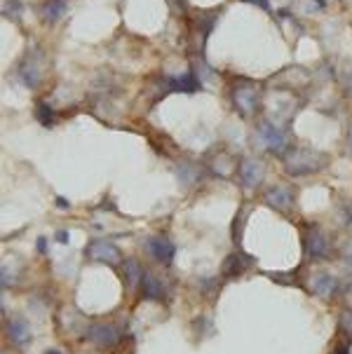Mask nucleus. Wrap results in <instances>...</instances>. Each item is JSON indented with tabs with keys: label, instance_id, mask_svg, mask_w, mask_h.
<instances>
[{
	"label": "nucleus",
	"instance_id": "34",
	"mask_svg": "<svg viewBox=\"0 0 352 354\" xmlns=\"http://www.w3.org/2000/svg\"><path fill=\"white\" fill-rule=\"evenodd\" d=\"M38 251H40V254H47V239L45 237L38 239Z\"/></svg>",
	"mask_w": 352,
	"mask_h": 354
},
{
	"label": "nucleus",
	"instance_id": "35",
	"mask_svg": "<svg viewBox=\"0 0 352 354\" xmlns=\"http://www.w3.org/2000/svg\"><path fill=\"white\" fill-rule=\"evenodd\" d=\"M57 207L59 209H68L71 204H68V200H64V197H57Z\"/></svg>",
	"mask_w": 352,
	"mask_h": 354
},
{
	"label": "nucleus",
	"instance_id": "19",
	"mask_svg": "<svg viewBox=\"0 0 352 354\" xmlns=\"http://www.w3.org/2000/svg\"><path fill=\"white\" fill-rule=\"evenodd\" d=\"M24 15V5L19 0H3V17L10 21H19Z\"/></svg>",
	"mask_w": 352,
	"mask_h": 354
},
{
	"label": "nucleus",
	"instance_id": "10",
	"mask_svg": "<svg viewBox=\"0 0 352 354\" xmlns=\"http://www.w3.org/2000/svg\"><path fill=\"white\" fill-rule=\"evenodd\" d=\"M5 331H8L10 343L15 347H19V350H24V347L31 343V338H33L31 324L24 319V317H12V319L8 322V326H5Z\"/></svg>",
	"mask_w": 352,
	"mask_h": 354
},
{
	"label": "nucleus",
	"instance_id": "11",
	"mask_svg": "<svg viewBox=\"0 0 352 354\" xmlns=\"http://www.w3.org/2000/svg\"><path fill=\"white\" fill-rule=\"evenodd\" d=\"M263 202L275 212H289L294 207V193L286 185H272L263 193Z\"/></svg>",
	"mask_w": 352,
	"mask_h": 354
},
{
	"label": "nucleus",
	"instance_id": "28",
	"mask_svg": "<svg viewBox=\"0 0 352 354\" xmlns=\"http://www.w3.org/2000/svg\"><path fill=\"white\" fill-rule=\"evenodd\" d=\"M343 92L352 99V71H348L345 77H343Z\"/></svg>",
	"mask_w": 352,
	"mask_h": 354
},
{
	"label": "nucleus",
	"instance_id": "1",
	"mask_svg": "<svg viewBox=\"0 0 352 354\" xmlns=\"http://www.w3.org/2000/svg\"><path fill=\"white\" fill-rule=\"evenodd\" d=\"M326 162H329V158L322 151H315V148H294L284 158V171L291 178L310 176V174H317L324 169Z\"/></svg>",
	"mask_w": 352,
	"mask_h": 354
},
{
	"label": "nucleus",
	"instance_id": "4",
	"mask_svg": "<svg viewBox=\"0 0 352 354\" xmlns=\"http://www.w3.org/2000/svg\"><path fill=\"white\" fill-rule=\"evenodd\" d=\"M120 328L115 326V324H92V326L85 331V340L87 343H92L97 350H113L118 343H120Z\"/></svg>",
	"mask_w": 352,
	"mask_h": 354
},
{
	"label": "nucleus",
	"instance_id": "29",
	"mask_svg": "<svg viewBox=\"0 0 352 354\" xmlns=\"http://www.w3.org/2000/svg\"><path fill=\"white\" fill-rule=\"evenodd\" d=\"M331 354H352V347H350V343H338L331 350Z\"/></svg>",
	"mask_w": 352,
	"mask_h": 354
},
{
	"label": "nucleus",
	"instance_id": "8",
	"mask_svg": "<svg viewBox=\"0 0 352 354\" xmlns=\"http://www.w3.org/2000/svg\"><path fill=\"white\" fill-rule=\"evenodd\" d=\"M232 104H235V108L242 115H254V113L259 111L261 97L254 85H240L232 89Z\"/></svg>",
	"mask_w": 352,
	"mask_h": 354
},
{
	"label": "nucleus",
	"instance_id": "37",
	"mask_svg": "<svg viewBox=\"0 0 352 354\" xmlns=\"http://www.w3.org/2000/svg\"><path fill=\"white\" fill-rule=\"evenodd\" d=\"M45 354H64V352H59V350H55V347H52V350H45Z\"/></svg>",
	"mask_w": 352,
	"mask_h": 354
},
{
	"label": "nucleus",
	"instance_id": "18",
	"mask_svg": "<svg viewBox=\"0 0 352 354\" xmlns=\"http://www.w3.org/2000/svg\"><path fill=\"white\" fill-rule=\"evenodd\" d=\"M249 207L247 204H242L240 207V212L235 214V221H232V242L240 247V242H242V232H244V225H247V218H249Z\"/></svg>",
	"mask_w": 352,
	"mask_h": 354
},
{
	"label": "nucleus",
	"instance_id": "3",
	"mask_svg": "<svg viewBox=\"0 0 352 354\" xmlns=\"http://www.w3.org/2000/svg\"><path fill=\"white\" fill-rule=\"evenodd\" d=\"M303 247H306V256L310 261H329L333 254L331 239L322 230L319 225H310L303 237Z\"/></svg>",
	"mask_w": 352,
	"mask_h": 354
},
{
	"label": "nucleus",
	"instance_id": "17",
	"mask_svg": "<svg viewBox=\"0 0 352 354\" xmlns=\"http://www.w3.org/2000/svg\"><path fill=\"white\" fill-rule=\"evenodd\" d=\"M141 277H143V270L139 266V261L136 258H127L122 263V279L127 284V289H134L136 284H141Z\"/></svg>",
	"mask_w": 352,
	"mask_h": 354
},
{
	"label": "nucleus",
	"instance_id": "15",
	"mask_svg": "<svg viewBox=\"0 0 352 354\" xmlns=\"http://www.w3.org/2000/svg\"><path fill=\"white\" fill-rule=\"evenodd\" d=\"M237 167H240V165H235V160H232L230 155H225V153L214 155V158L210 160V169H212V174H216L219 178H228V176H232Z\"/></svg>",
	"mask_w": 352,
	"mask_h": 354
},
{
	"label": "nucleus",
	"instance_id": "22",
	"mask_svg": "<svg viewBox=\"0 0 352 354\" xmlns=\"http://www.w3.org/2000/svg\"><path fill=\"white\" fill-rule=\"evenodd\" d=\"M338 216H341V223L352 230V200H345L341 204V209H338Z\"/></svg>",
	"mask_w": 352,
	"mask_h": 354
},
{
	"label": "nucleus",
	"instance_id": "20",
	"mask_svg": "<svg viewBox=\"0 0 352 354\" xmlns=\"http://www.w3.org/2000/svg\"><path fill=\"white\" fill-rule=\"evenodd\" d=\"M35 118H38L40 124H55V111H52V106L47 101H40L35 106Z\"/></svg>",
	"mask_w": 352,
	"mask_h": 354
},
{
	"label": "nucleus",
	"instance_id": "32",
	"mask_svg": "<svg viewBox=\"0 0 352 354\" xmlns=\"http://www.w3.org/2000/svg\"><path fill=\"white\" fill-rule=\"evenodd\" d=\"M68 239H71V232L68 230H59L57 232V242L59 244H68Z\"/></svg>",
	"mask_w": 352,
	"mask_h": 354
},
{
	"label": "nucleus",
	"instance_id": "16",
	"mask_svg": "<svg viewBox=\"0 0 352 354\" xmlns=\"http://www.w3.org/2000/svg\"><path fill=\"white\" fill-rule=\"evenodd\" d=\"M68 10V0H45L43 8H40V15L47 24H55L66 15Z\"/></svg>",
	"mask_w": 352,
	"mask_h": 354
},
{
	"label": "nucleus",
	"instance_id": "25",
	"mask_svg": "<svg viewBox=\"0 0 352 354\" xmlns=\"http://www.w3.org/2000/svg\"><path fill=\"white\" fill-rule=\"evenodd\" d=\"M266 274L270 279L279 281V284H294V281H296V272H286V274H282V272H266Z\"/></svg>",
	"mask_w": 352,
	"mask_h": 354
},
{
	"label": "nucleus",
	"instance_id": "21",
	"mask_svg": "<svg viewBox=\"0 0 352 354\" xmlns=\"http://www.w3.org/2000/svg\"><path fill=\"white\" fill-rule=\"evenodd\" d=\"M172 87L178 89V92H193V89L198 87V80H195L193 73H186V75L176 77V80H172Z\"/></svg>",
	"mask_w": 352,
	"mask_h": 354
},
{
	"label": "nucleus",
	"instance_id": "5",
	"mask_svg": "<svg viewBox=\"0 0 352 354\" xmlns=\"http://www.w3.org/2000/svg\"><path fill=\"white\" fill-rule=\"evenodd\" d=\"M85 256L89 261H97V263H106V266H118L120 263V249L111 242V239H104V237H97L87 244L85 249Z\"/></svg>",
	"mask_w": 352,
	"mask_h": 354
},
{
	"label": "nucleus",
	"instance_id": "36",
	"mask_svg": "<svg viewBox=\"0 0 352 354\" xmlns=\"http://www.w3.org/2000/svg\"><path fill=\"white\" fill-rule=\"evenodd\" d=\"M348 148L352 151V127H350V131H348Z\"/></svg>",
	"mask_w": 352,
	"mask_h": 354
},
{
	"label": "nucleus",
	"instance_id": "9",
	"mask_svg": "<svg viewBox=\"0 0 352 354\" xmlns=\"http://www.w3.org/2000/svg\"><path fill=\"white\" fill-rule=\"evenodd\" d=\"M254 266H256V258L247 256L244 251H235V254H230L223 261V266H221V274H223L225 279L242 277V274L247 272L249 268H254Z\"/></svg>",
	"mask_w": 352,
	"mask_h": 354
},
{
	"label": "nucleus",
	"instance_id": "27",
	"mask_svg": "<svg viewBox=\"0 0 352 354\" xmlns=\"http://www.w3.org/2000/svg\"><path fill=\"white\" fill-rule=\"evenodd\" d=\"M324 8H326V0H310L306 5V12L308 15H317V12H322Z\"/></svg>",
	"mask_w": 352,
	"mask_h": 354
},
{
	"label": "nucleus",
	"instance_id": "26",
	"mask_svg": "<svg viewBox=\"0 0 352 354\" xmlns=\"http://www.w3.org/2000/svg\"><path fill=\"white\" fill-rule=\"evenodd\" d=\"M193 326H195V328L200 326V331H202V333L210 335V333H212V328H214V324H212L210 317H200V319H195V322H193Z\"/></svg>",
	"mask_w": 352,
	"mask_h": 354
},
{
	"label": "nucleus",
	"instance_id": "12",
	"mask_svg": "<svg viewBox=\"0 0 352 354\" xmlns=\"http://www.w3.org/2000/svg\"><path fill=\"white\" fill-rule=\"evenodd\" d=\"M141 298L143 301H165L167 298V284L165 279H160L155 272L143 270L141 277Z\"/></svg>",
	"mask_w": 352,
	"mask_h": 354
},
{
	"label": "nucleus",
	"instance_id": "31",
	"mask_svg": "<svg viewBox=\"0 0 352 354\" xmlns=\"http://www.w3.org/2000/svg\"><path fill=\"white\" fill-rule=\"evenodd\" d=\"M12 274H10V270H8V266H3V289H8V286L12 284Z\"/></svg>",
	"mask_w": 352,
	"mask_h": 354
},
{
	"label": "nucleus",
	"instance_id": "14",
	"mask_svg": "<svg viewBox=\"0 0 352 354\" xmlns=\"http://www.w3.org/2000/svg\"><path fill=\"white\" fill-rule=\"evenodd\" d=\"M19 80L24 82L26 87H38L40 82V66H38V59L35 57H26L19 66Z\"/></svg>",
	"mask_w": 352,
	"mask_h": 354
},
{
	"label": "nucleus",
	"instance_id": "30",
	"mask_svg": "<svg viewBox=\"0 0 352 354\" xmlns=\"http://www.w3.org/2000/svg\"><path fill=\"white\" fill-rule=\"evenodd\" d=\"M343 263L352 270V242L343 249Z\"/></svg>",
	"mask_w": 352,
	"mask_h": 354
},
{
	"label": "nucleus",
	"instance_id": "7",
	"mask_svg": "<svg viewBox=\"0 0 352 354\" xmlns=\"http://www.w3.org/2000/svg\"><path fill=\"white\" fill-rule=\"evenodd\" d=\"M263 176H266V169H263V165H261V160H256V158H244L240 162V167H237V178H240L244 190H256L263 183Z\"/></svg>",
	"mask_w": 352,
	"mask_h": 354
},
{
	"label": "nucleus",
	"instance_id": "2",
	"mask_svg": "<svg viewBox=\"0 0 352 354\" xmlns=\"http://www.w3.org/2000/svg\"><path fill=\"white\" fill-rule=\"evenodd\" d=\"M256 136H259V141L263 143L266 151H270L272 155H284L291 143L289 129H286L284 124H279L277 120H263V122H259Z\"/></svg>",
	"mask_w": 352,
	"mask_h": 354
},
{
	"label": "nucleus",
	"instance_id": "33",
	"mask_svg": "<svg viewBox=\"0 0 352 354\" xmlns=\"http://www.w3.org/2000/svg\"><path fill=\"white\" fill-rule=\"evenodd\" d=\"M244 3H252V5H259V8H261V10L270 12V3H268V0H244Z\"/></svg>",
	"mask_w": 352,
	"mask_h": 354
},
{
	"label": "nucleus",
	"instance_id": "6",
	"mask_svg": "<svg viewBox=\"0 0 352 354\" xmlns=\"http://www.w3.org/2000/svg\"><path fill=\"white\" fill-rule=\"evenodd\" d=\"M143 249H146V254L151 256L153 261H158L160 266H169V263L174 261V254H176L174 242H172L167 235L148 237L146 242H143Z\"/></svg>",
	"mask_w": 352,
	"mask_h": 354
},
{
	"label": "nucleus",
	"instance_id": "13",
	"mask_svg": "<svg viewBox=\"0 0 352 354\" xmlns=\"http://www.w3.org/2000/svg\"><path fill=\"white\" fill-rule=\"evenodd\" d=\"M310 289H313V293L317 298L329 301V298H333V293L338 291V277L331 272H317L310 279Z\"/></svg>",
	"mask_w": 352,
	"mask_h": 354
},
{
	"label": "nucleus",
	"instance_id": "24",
	"mask_svg": "<svg viewBox=\"0 0 352 354\" xmlns=\"http://www.w3.org/2000/svg\"><path fill=\"white\" fill-rule=\"evenodd\" d=\"M338 328H341L348 338H352V310H345L341 315V319H338Z\"/></svg>",
	"mask_w": 352,
	"mask_h": 354
},
{
	"label": "nucleus",
	"instance_id": "23",
	"mask_svg": "<svg viewBox=\"0 0 352 354\" xmlns=\"http://www.w3.org/2000/svg\"><path fill=\"white\" fill-rule=\"evenodd\" d=\"M176 174H178V178H181V183H183V185L198 181V174H195V169H193L190 165H181V167H178V171H176Z\"/></svg>",
	"mask_w": 352,
	"mask_h": 354
}]
</instances>
